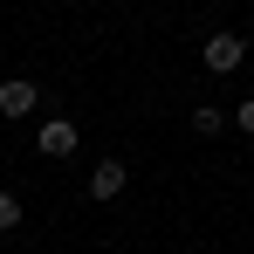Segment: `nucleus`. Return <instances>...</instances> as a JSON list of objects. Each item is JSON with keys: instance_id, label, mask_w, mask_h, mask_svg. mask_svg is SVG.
<instances>
[{"instance_id": "nucleus-4", "label": "nucleus", "mask_w": 254, "mask_h": 254, "mask_svg": "<svg viewBox=\"0 0 254 254\" xmlns=\"http://www.w3.org/2000/svg\"><path fill=\"white\" fill-rule=\"evenodd\" d=\"M124 179H130L124 158H103V165L89 172V199H117V192H124Z\"/></svg>"}, {"instance_id": "nucleus-3", "label": "nucleus", "mask_w": 254, "mask_h": 254, "mask_svg": "<svg viewBox=\"0 0 254 254\" xmlns=\"http://www.w3.org/2000/svg\"><path fill=\"white\" fill-rule=\"evenodd\" d=\"M28 110H35V83H28V76H7V83H0V117L14 124V117H28Z\"/></svg>"}, {"instance_id": "nucleus-7", "label": "nucleus", "mask_w": 254, "mask_h": 254, "mask_svg": "<svg viewBox=\"0 0 254 254\" xmlns=\"http://www.w3.org/2000/svg\"><path fill=\"white\" fill-rule=\"evenodd\" d=\"M234 124H241V130H248V137H254V96H248V103H241V110H234Z\"/></svg>"}, {"instance_id": "nucleus-6", "label": "nucleus", "mask_w": 254, "mask_h": 254, "mask_svg": "<svg viewBox=\"0 0 254 254\" xmlns=\"http://www.w3.org/2000/svg\"><path fill=\"white\" fill-rule=\"evenodd\" d=\"M14 227H21V199H14V192H0V234H14Z\"/></svg>"}, {"instance_id": "nucleus-5", "label": "nucleus", "mask_w": 254, "mask_h": 254, "mask_svg": "<svg viewBox=\"0 0 254 254\" xmlns=\"http://www.w3.org/2000/svg\"><path fill=\"white\" fill-rule=\"evenodd\" d=\"M227 124V117H220V110H213V103H199V110H192V130H199V137H213V130Z\"/></svg>"}, {"instance_id": "nucleus-2", "label": "nucleus", "mask_w": 254, "mask_h": 254, "mask_svg": "<svg viewBox=\"0 0 254 254\" xmlns=\"http://www.w3.org/2000/svg\"><path fill=\"white\" fill-rule=\"evenodd\" d=\"M35 144H42V158H69V151H76V124H69V117H48V124L35 130Z\"/></svg>"}, {"instance_id": "nucleus-1", "label": "nucleus", "mask_w": 254, "mask_h": 254, "mask_svg": "<svg viewBox=\"0 0 254 254\" xmlns=\"http://www.w3.org/2000/svg\"><path fill=\"white\" fill-rule=\"evenodd\" d=\"M241 62H248V42H241V35H213L206 42V69L213 76H234Z\"/></svg>"}]
</instances>
